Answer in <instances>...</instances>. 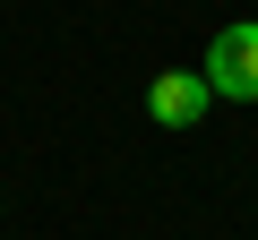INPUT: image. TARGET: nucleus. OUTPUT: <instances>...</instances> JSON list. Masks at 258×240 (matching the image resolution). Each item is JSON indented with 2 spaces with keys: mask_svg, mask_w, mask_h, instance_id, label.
Wrapping results in <instances>:
<instances>
[{
  "mask_svg": "<svg viewBox=\"0 0 258 240\" xmlns=\"http://www.w3.org/2000/svg\"><path fill=\"white\" fill-rule=\"evenodd\" d=\"M224 103H258V18H232L215 43H207V69H198Z\"/></svg>",
  "mask_w": 258,
  "mask_h": 240,
  "instance_id": "1",
  "label": "nucleus"
},
{
  "mask_svg": "<svg viewBox=\"0 0 258 240\" xmlns=\"http://www.w3.org/2000/svg\"><path fill=\"white\" fill-rule=\"evenodd\" d=\"M207 103H215V86H207L198 69H164V77L147 86V120H155V129H198Z\"/></svg>",
  "mask_w": 258,
  "mask_h": 240,
  "instance_id": "2",
  "label": "nucleus"
}]
</instances>
